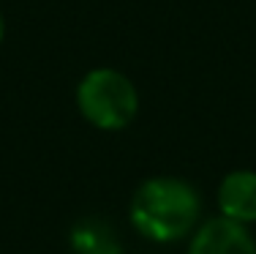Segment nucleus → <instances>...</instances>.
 I'll list each match as a JSON object with an SVG mask.
<instances>
[{"instance_id": "f257e3e1", "label": "nucleus", "mask_w": 256, "mask_h": 254, "mask_svg": "<svg viewBox=\"0 0 256 254\" xmlns=\"http://www.w3.org/2000/svg\"><path fill=\"white\" fill-rule=\"evenodd\" d=\"M202 213V199L180 178H150L131 197V224L142 238L156 243L182 240L194 232Z\"/></svg>"}, {"instance_id": "f03ea898", "label": "nucleus", "mask_w": 256, "mask_h": 254, "mask_svg": "<svg viewBox=\"0 0 256 254\" xmlns=\"http://www.w3.org/2000/svg\"><path fill=\"white\" fill-rule=\"evenodd\" d=\"M76 107L90 126L101 131H120L136 118L139 93L118 69H93L76 85Z\"/></svg>"}, {"instance_id": "7ed1b4c3", "label": "nucleus", "mask_w": 256, "mask_h": 254, "mask_svg": "<svg viewBox=\"0 0 256 254\" xmlns=\"http://www.w3.org/2000/svg\"><path fill=\"white\" fill-rule=\"evenodd\" d=\"M188 254H256V240L246 224L218 216L196 227Z\"/></svg>"}, {"instance_id": "20e7f679", "label": "nucleus", "mask_w": 256, "mask_h": 254, "mask_svg": "<svg viewBox=\"0 0 256 254\" xmlns=\"http://www.w3.org/2000/svg\"><path fill=\"white\" fill-rule=\"evenodd\" d=\"M218 208L221 216L240 224L256 221V172L254 169H234L218 186Z\"/></svg>"}, {"instance_id": "39448f33", "label": "nucleus", "mask_w": 256, "mask_h": 254, "mask_svg": "<svg viewBox=\"0 0 256 254\" xmlns=\"http://www.w3.org/2000/svg\"><path fill=\"white\" fill-rule=\"evenodd\" d=\"M71 246L76 254H120L114 232L101 221H82L71 232Z\"/></svg>"}, {"instance_id": "423d86ee", "label": "nucleus", "mask_w": 256, "mask_h": 254, "mask_svg": "<svg viewBox=\"0 0 256 254\" xmlns=\"http://www.w3.org/2000/svg\"><path fill=\"white\" fill-rule=\"evenodd\" d=\"M3 33H6V25H3V14H0V41H3Z\"/></svg>"}]
</instances>
